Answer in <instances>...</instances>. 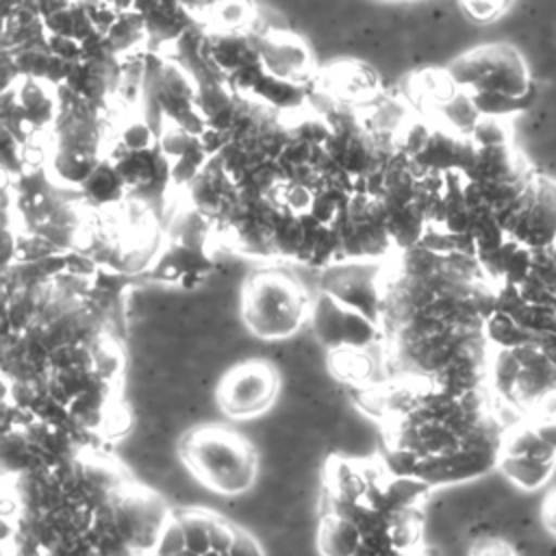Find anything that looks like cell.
<instances>
[{"label":"cell","instance_id":"1","mask_svg":"<svg viewBox=\"0 0 556 556\" xmlns=\"http://www.w3.org/2000/svg\"><path fill=\"white\" fill-rule=\"evenodd\" d=\"M178 452L193 478L217 495H248L258 480L261 460L254 445L217 424L185 432Z\"/></svg>","mask_w":556,"mask_h":556},{"label":"cell","instance_id":"2","mask_svg":"<svg viewBox=\"0 0 556 556\" xmlns=\"http://www.w3.org/2000/svg\"><path fill=\"white\" fill-rule=\"evenodd\" d=\"M311 308L300 280L280 269L254 271L241 289V319L258 341L291 339L311 319Z\"/></svg>","mask_w":556,"mask_h":556},{"label":"cell","instance_id":"3","mask_svg":"<svg viewBox=\"0 0 556 556\" xmlns=\"http://www.w3.org/2000/svg\"><path fill=\"white\" fill-rule=\"evenodd\" d=\"M59 113L52 126L54 152L50 167L67 187H80L100 156L102 143V106L85 100L67 85L56 87Z\"/></svg>","mask_w":556,"mask_h":556},{"label":"cell","instance_id":"4","mask_svg":"<svg viewBox=\"0 0 556 556\" xmlns=\"http://www.w3.org/2000/svg\"><path fill=\"white\" fill-rule=\"evenodd\" d=\"M450 78L469 93L504 96L530 106L534 83L521 52L506 41L484 43L456 56L447 67Z\"/></svg>","mask_w":556,"mask_h":556},{"label":"cell","instance_id":"5","mask_svg":"<svg viewBox=\"0 0 556 556\" xmlns=\"http://www.w3.org/2000/svg\"><path fill=\"white\" fill-rule=\"evenodd\" d=\"M143 96L148 102L143 119L152 126L156 137L161 135V119L198 137L206 130V117L198 106V83L182 63L148 52L143 63Z\"/></svg>","mask_w":556,"mask_h":556},{"label":"cell","instance_id":"6","mask_svg":"<svg viewBox=\"0 0 556 556\" xmlns=\"http://www.w3.org/2000/svg\"><path fill=\"white\" fill-rule=\"evenodd\" d=\"M278 371L271 363L248 358L222 376L215 400L224 415L232 419H252L271 408L278 397Z\"/></svg>","mask_w":556,"mask_h":556},{"label":"cell","instance_id":"7","mask_svg":"<svg viewBox=\"0 0 556 556\" xmlns=\"http://www.w3.org/2000/svg\"><path fill=\"white\" fill-rule=\"evenodd\" d=\"M109 156L117 165L128 195L137 202L161 200L172 182V159L163 152L159 139L146 150H128L117 141Z\"/></svg>","mask_w":556,"mask_h":556},{"label":"cell","instance_id":"8","mask_svg":"<svg viewBox=\"0 0 556 556\" xmlns=\"http://www.w3.org/2000/svg\"><path fill=\"white\" fill-rule=\"evenodd\" d=\"M506 237L526 248H543L556 241V180L541 174L536 198L506 226Z\"/></svg>","mask_w":556,"mask_h":556},{"label":"cell","instance_id":"9","mask_svg":"<svg viewBox=\"0 0 556 556\" xmlns=\"http://www.w3.org/2000/svg\"><path fill=\"white\" fill-rule=\"evenodd\" d=\"M256 46L265 70L278 78L302 83L313 72V61L308 48L293 33L271 30L265 35L256 33Z\"/></svg>","mask_w":556,"mask_h":556},{"label":"cell","instance_id":"10","mask_svg":"<svg viewBox=\"0 0 556 556\" xmlns=\"http://www.w3.org/2000/svg\"><path fill=\"white\" fill-rule=\"evenodd\" d=\"M15 109L28 130H43L54 126L59 113V93L56 85L48 83L46 78L35 76H20L11 87Z\"/></svg>","mask_w":556,"mask_h":556},{"label":"cell","instance_id":"11","mask_svg":"<svg viewBox=\"0 0 556 556\" xmlns=\"http://www.w3.org/2000/svg\"><path fill=\"white\" fill-rule=\"evenodd\" d=\"M132 9L143 15L148 39L156 46L176 43L198 22L182 0H135Z\"/></svg>","mask_w":556,"mask_h":556},{"label":"cell","instance_id":"12","mask_svg":"<svg viewBox=\"0 0 556 556\" xmlns=\"http://www.w3.org/2000/svg\"><path fill=\"white\" fill-rule=\"evenodd\" d=\"M78 195L83 204L89 208H111L122 204V200L128 195L126 182L109 154L96 165V169L78 187Z\"/></svg>","mask_w":556,"mask_h":556},{"label":"cell","instance_id":"13","mask_svg":"<svg viewBox=\"0 0 556 556\" xmlns=\"http://www.w3.org/2000/svg\"><path fill=\"white\" fill-rule=\"evenodd\" d=\"M363 530L356 519L341 513H326L319 521L315 545L319 556H356Z\"/></svg>","mask_w":556,"mask_h":556},{"label":"cell","instance_id":"14","mask_svg":"<svg viewBox=\"0 0 556 556\" xmlns=\"http://www.w3.org/2000/svg\"><path fill=\"white\" fill-rule=\"evenodd\" d=\"M252 96L258 98L261 102H267L269 106H274L278 111L300 109L308 100L306 85L278 78L269 72H265L263 78L256 83V87L252 89Z\"/></svg>","mask_w":556,"mask_h":556},{"label":"cell","instance_id":"15","mask_svg":"<svg viewBox=\"0 0 556 556\" xmlns=\"http://www.w3.org/2000/svg\"><path fill=\"white\" fill-rule=\"evenodd\" d=\"M500 469L521 489H539L543 482L549 480L556 463L552 460H536L528 456H500Z\"/></svg>","mask_w":556,"mask_h":556},{"label":"cell","instance_id":"16","mask_svg":"<svg viewBox=\"0 0 556 556\" xmlns=\"http://www.w3.org/2000/svg\"><path fill=\"white\" fill-rule=\"evenodd\" d=\"M109 48L115 54H126L132 52L143 39H148L146 33V24H143V15L137 9H126L119 11L115 24L109 28V33L104 35Z\"/></svg>","mask_w":556,"mask_h":556},{"label":"cell","instance_id":"17","mask_svg":"<svg viewBox=\"0 0 556 556\" xmlns=\"http://www.w3.org/2000/svg\"><path fill=\"white\" fill-rule=\"evenodd\" d=\"M439 106H441V117L447 124V128H452L460 135H471V130L476 128V124L482 117L471 100V93L460 87H456V91L452 96H447L443 102H439Z\"/></svg>","mask_w":556,"mask_h":556},{"label":"cell","instance_id":"18","mask_svg":"<svg viewBox=\"0 0 556 556\" xmlns=\"http://www.w3.org/2000/svg\"><path fill=\"white\" fill-rule=\"evenodd\" d=\"M213 22L211 28H222V30H248L254 11L250 0H224L217 4L213 11Z\"/></svg>","mask_w":556,"mask_h":556},{"label":"cell","instance_id":"19","mask_svg":"<svg viewBox=\"0 0 556 556\" xmlns=\"http://www.w3.org/2000/svg\"><path fill=\"white\" fill-rule=\"evenodd\" d=\"M185 549H187V539H185L182 521L178 519L176 513H172L169 521L165 523L163 532L159 534V541H156L152 554L154 556H178Z\"/></svg>","mask_w":556,"mask_h":556},{"label":"cell","instance_id":"20","mask_svg":"<svg viewBox=\"0 0 556 556\" xmlns=\"http://www.w3.org/2000/svg\"><path fill=\"white\" fill-rule=\"evenodd\" d=\"M156 132L152 130V126L146 119H132L130 124H126L119 132V143L128 150H146L150 146L156 143Z\"/></svg>","mask_w":556,"mask_h":556},{"label":"cell","instance_id":"21","mask_svg":"<svg viewBox=\"0 0 556 556\" xmlns=\"http://www.w3.org/2000/svg\"><path fill=\"white\" fill-rule=\"evenodd\" d=\"M289 130H291V135H295V137H300V139H306L308 143H313V146H324L326 143V139L330 137V124H328V119L324 117V115H311V117H304V119H300L298 124H293V126H289Z\"/></svg>","mask_w":556,"mask_h":556},{"label":"cell","instance_id":"22","mask_svg":"<svg viewBox=\"0 0 556 556\" xmlns=\"http://www.w3.org/2000/svg\"><path fill=\"white\" fill-rule=\"evenodd\" d=\"M430 132H432V128H430L428 124H424V122H410V124L406 126V130L402 132V139L397 141V146H400V150L406 152L408 156H417V154L424 150V146L428 143Z\"/></svg>","mask_w":556,"mask_h":556},{"label":"cell","instance_id":"23","mask_svg":"<svg viewBox=\"0 0 556 556\" xmlns=\"http://www.w3.org/2000/svg\"><path fill=\"white\" fill-rule=\"evenodd\" d=\"M469 556H519V552L500 536H480L471 545Z\"/></svg>","mask_w":556,"mask_h":556},{"label":"cell","instance_id":"24","mask_svg":"<svg viewBox=\"0 0 556 556\" xmlns=\"http://www.w3.org/2000/svg\"><path fill=\"white\" fill-rule=\"evenodd\" d=\"M48 48L52 54L65 61H78L83 54V41L72 35H50L48 33Z\"/></svg>","mask_w":556,"mask_h":556},{"label":"cell","instance_id":"25","mask_svg":"<svg viewBox=\"0 0 556 556\" xmlns=\"http://www.w3.org/2000/svg\"><path fill=\"white\" fill-rule=\"evenodd\" d=\"M43 26L50 35H72L74 37V15L72 7L61 9L48 17H43Z\"/></svg>","mask_w":556,"mask_h":556},{"label":"cell","instance_id":"26","mask_svg":"<svg viewBox=\"0 0 556 556\" xmlns=\"http://www.w3.org/2000/svg\"><path fill=\"white\" fill-rule=\"evenodd\" d=\"M224 556H265V549L250 532L239 530L232 547Z\"/></svg>","mask_w":556,"mask_h":556},{"label":"cell","instance_id":"27","mask_svg":"<svg viewBox=\"0 0 556 556\" xmlns=\"http://www.w3.org/2000/svg\"><path fill=\"white\" fill-rule=\"evenodd\" d=\"M230 141V130H217L206 126V130L200 135V143L206 150L208 156H215L222 152V148Z\"/></svg>","mask_w":556,"mask_h":556},{"label":"cell","instance_id":"28","mask_svg":"<svg viewBox=\"0 0 556 556\" xmlns=\"http://www.w3.org/2000/svg\"><path fill=\"white\" fill-rule=\"evenodd\" d=\"M541 523L543 528L556 536V489H552L545 497H543V504H541Z\"/></svg>","mask_w":556,"mask_h":556},{"label":"cell","instance_id":"29","mask_svg":"<svg viewBox=\"0 0 556 556\" xmlns=\"http://www.w3.org/2000/svg\"><path fill=\"white\" fill-rule=\"evenodd\" d=\"M185 4H187V9L200 20L202 15H211V11L217 7V4H222L224 0H182Z\"/></svg>","mask_w":556,"mask_h":556},{"label":"cell","instance_id":"30","mask_svg":"<svg viewBox=\"0 0 556 556\" xmlns=\"http://www.w3.org/2000/svg\"><path fill=\"white\" fill-rule=\"evenodd\" d=\"M89 556H146L135 547H113V549H93Z\"/></svg>","mask_w":556,"mask_h":556},{"label":"cell","instance_id":"31","mask_svg":"<svg viewBox=\"0 0 556 556\" xmlns=\"http://www.w3.org/2000/svg\"><path fill=\"white\" fill-rule=\"evenodd\" d=\"M397 556H432V552H430V549H426V547H415V549L397 552Z\"/></svg>","mask_w":556,"mask_h":556}]
</instances>
